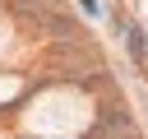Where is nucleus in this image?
<instances>
[{"label": "nucleus", "mask_w": 148, "mask_h": 139, "mask_svg": "<svg viewBox=\"0 0 148 139\" xmlns=\"http://www.w3.org/2000/svg\"><path fill=\"white\" fill-rule=\"evenodd\" d=\"M79 5H83V9H88V14H92V9H97V0H79Z\"/></svg>", "instance_id": "nucleus-2"}, {"label": "nucleus", "mask_w": 148, "mask_h": 139, "mask_svg": "<svg viewBox=\"0 0 148 139\" xmlns=\"http://www.w3.org/2000/svg\"><path fill=\"white\" fill-rule=\"evenodd\" d=\"M130 51H134V60H143V32L139 28H130Z\"/></svg>", "instance_id": "nucleus-1"}]
</instances>
